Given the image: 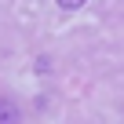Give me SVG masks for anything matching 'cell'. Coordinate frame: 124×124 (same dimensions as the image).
Here are the masks:
<instances>
[{
    "label": "cell",
    "mask_w": 124,
    "mask_h": 124,
    "mask_svg": "<svg viewBox=\"0 0 124 124\" xmlns=\"http://www.w3.org/2000/svg\"><path fill=\"white\" fill-rule=\"evenodd\" d=\"M0 124H22V109L11 99H0Z\"/></svg>",
    "instance_id": "obj_1"
},
{
    "label": "cell",
    "mask_w": 124,
    "mask_h": 124,
    "mask_svg": "<svg viewBox=\"0 0 124 124\" xmlns=\"http://www.w3.org/2000/svg\"><path fill=\"white\" fill-rule=\"evenodd\" d=\"M84 4H88V0H58L62 11H77V8H84Z\"/></svg>",
    "instance_id": "obj_2"
},
{
    "label": "cell",
    "mask_w": 124,
    "mask_h": 124,
    "mask_svg": "<svg viewBox=\"0 0 124 124\" xmlns=\"http://www.w3.org/2000/svg\"><path fill=\"white\" fill-rule=\"evenodd\" d=\"M37 73H40V77L51 73V58H37Z\"/></svg>",
    "instance_id": "obj_3"
}]
</instances>
